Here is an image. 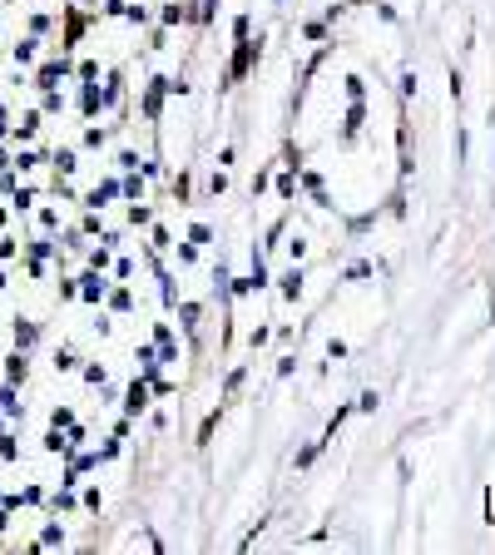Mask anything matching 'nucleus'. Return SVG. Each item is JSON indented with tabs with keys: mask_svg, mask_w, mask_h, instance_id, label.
Listing matches in <instances>:
<instances>
[{
	"mask_svg": "<svg viewBox=\"0 0 495 555\" xmlns=\"http://www.w3.org/2000/svg\"><path fill=\"white\" fill-rule=\"evenodd\" d=\"M297 293H302V273H288L283 278V298H297Z\"/></svg>",
	"mask_w": 495,
	"mask_h": 555,
	"instance_id": "nucleus-1",
	"label": "nucleus"
},
{
	"mask_svg": "<svg viewBox=\"0 0 495 555\" xmlns=\"http://www.w3.org/2000/svg\"><path fill=\"white\" fill-rule=\"evenodd\" d=\"M144 402H149V392H144V387H134V392H129V412H139Z\"/></svg>",
	"mask_w": 495,
	"mask_h": 555,
	"instance_id": "nucleus-2",
	"label": "nucleus"
}]
</instances>
